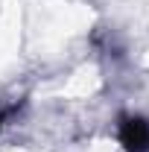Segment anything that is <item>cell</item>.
Instances as JSON below:
<instances>
[{
  "label": "cell",
  "mask_w": 149,
  "mask_h": 152,
  "mask_svg": "<svg viewBox=\"0 0 149 152\" xmlns=\"http://www.w3.org/2000/svg\"><path fill=\"white\" fill-rule=\"evenodd\" d=\"M120 143L129 152H149V123L143 117H126L120 123Z\"/></svg>",
  "instance_id": "cell-1"
},
{
  "label": "cell",
  "mask_w": 149,
  "mask_h": 152,
  "mask_svg": "<svg viewBox=\"0 0 149 152\" xmlns=\"http://www.w3.org/2000/svg\"><path fill=\"white\" fill-rule=\"evenodd\" d=\"M3 120H6V111H3V108H0V126H3Z\"/></svg>",
  "instance_id": "cell-2"
}]
</instances>
